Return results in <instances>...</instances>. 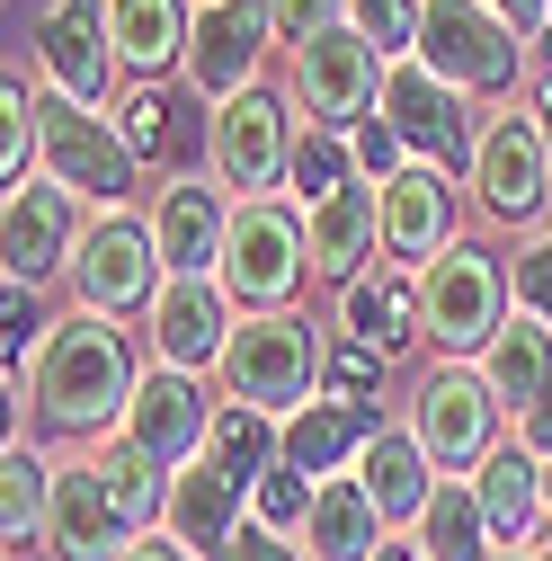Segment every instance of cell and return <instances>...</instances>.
Masks as SVG:
<instances>
[{
    "label": "cell",
    "mask_w": 552,
    "mask_h": 561,
    "mask_svg": "<svg viewBox=\"0 0 552 561\" xmlns=\"http://www.w3.org/2000/svg\"><path fill=\"white\" fill-rule=\"evenodd\" d=\"M215 276H223V295L241 312H286L295 286L312 276V241H303V224L276 196H250V205H232V241H223Z\"/></svg>",
    "instance_id": "obj_7"
},
{
    "label": "cell",
    "mask_w": 552,
    "mask_h": 561,
    "mask_svg": "<svg viewBox=\"0 0 552 561\" xmlns=\"http://www.w3.org/2000/svg\"><path fill=\"white\" fill-rule=\"evenodd\" d=\"M72 295L81 312H152L161 295V250H152V224L125 215V205H99V224L81 232V259H72Z\"/></svg>",
    "instance_id": "obj_10"
},
{
    "label": "cell",
    "mask_w": 552,
    "mask_h": 561,
    "mask_svg": "<svg viewBox=\"0 0 552 561\" xmlns=\"http://www.w3.org/2000/svg\"><path fill=\"white\" fill-rule=\"evenodd\" d=\"M276 27H267V0H196V36H187V90L196 99H241L258 90V62H267Z\"/></svg>",
    "instance_id": "obj_13"
},
{
    "label": "cell",
    "mask_w": 552,
    "mask_h": 561,
    "mask_svg": "<svg viewBox=\"0 0 552 561\" xmlns=\"http://www.w3.org/2000/svg\"><path fill=\"white\" fill-rule=\"evenodd\" d=\"M410 535H419L428 561H499V535H491V508H481L472 472H446L437 500H428V517L410 526Z\"/></svg>",
    "instance_id": "obj_30"
},
{
    "label": "cell",
    "mask_w": 552,
    "mask_h": 561,
    "mask_svg": "<svg viewBox=\"0 0 552 561\" xmlns=\"http://www.w3.org/2000/svg\"><path fill=\"white\" fill-rule=\"evenodd\" d=\"M276 455H286V428H276L267 410H241V401L215 419V437H205V463H215L232 490H258L276 472Z\"/></svg>",
    "instance_id": "obj_32"
},
{
    "label": "cell",
    "mask_w": 552,
    "mask_h": 561,
    "mask_svg": "<svg viewBox=\"0 0 552 561\" xmlns=\"http://www.w3.org/2000/svg\"><path fill=\"white\" fill-rule=\"evenodd\" d=\"M116 134H125L134 161H161V144H170V90L161 81H134L125 107H116Z\"/></svg>",
    "instance_id": "obj_37"
},
{
    "label": "cell",
    "mask_w": 552,
    "mask_h": 561,
    "mask_svg": "<svg viewBox=\"0 0 552 561\" xmlns=\"http://www.w3.org/2000/svg\"><path fill=\"white\" fill-rule=\"evenodd\" d=\"M152 250H161V276H215L223 267V241H232V205L215 179H170L152 196Z\"/></svg>",
    "instance_id": "obj_19"
},
{
    "label": "cell",
    "mask_w": 552,
    "mask_h": 561,
    "mask_svg": "<svg viewBox=\"0 0 552 561\" xmlns=\"http://www.w3.org/2000/svg\"><path fill=\"white\" fill-rule=\"evenodd\" d=\"M348 152H357V179H375V187H392V179L410 170V152H401V134H392L383 116H366V125L348 134Z\"/></svg>",
    "instance_id": "obj_40"
},
{
    "label": "cell",
    "mask_w": 552,
    "mask_h": 561,
    "mask_svg": "<svg viewBox=\"0 0 552 561\" xmlns=\"http://www.w3.org/2000/svg\"><path fill=\"white\" fill-rule=\"evenodd\" d=\"M543 508H552V455H543Z\"/></svg>",
    "instance_id": "obj_48"
},
{
    "label": "cell",
    "mask_w": 552,
    "mask_h": 561,
    "mask_svg": "<svg viewBox=\"0 0 552 561\" xmlns=\"http://www.w3.org/2000/svg\"><path fill=\"white\" fill-rule=\"evenodd\" d=\"M303 241H312V276L357 286V276L375 267V250H383V187H375V179H348L330 205L303 215Z\"/></svg>",
    "instance_id": "obj_21"
},
{
    "label": "cell",
    "mask_w": 552,
    "mask_h": 561,
    "mask_svg": "<svg viewBox=\"0 0 552 561\" xmlns=\"http://www.w3.org/2000/svg\"><path fill=\"white\" fill-rule=\"evenodd\" d=\"M267 27H276V45H312V36H330V27H348V0H267Z\"/></svg>",
    "instance_id": "obj_39"
},
{
    "label": "cell",
    "mask_w": 552,
    "mask_h": 561,
    "mask_svg": "<svg viewBox=\"0 0 552 561\" xmlns=\"http://www.w3.org/2000/svg\"><path fill=\"white\" fill-rule=\"evenodd\" d=\"M375 116L401 134V152L410 161H428V170H472V152H481V125H472V107H463V90H446L419 54L410 62H392L383 72V99H375Z\"/></svg>",
    "instance_id": "obj_9"
},
{
    "label": "cell",
    "mask_w": 552,
    "mask_h": 561,
    "mask_svg": "<svg viewBox=\"0 0 552 561\" xmlns=\"http://www.w3.org/2000/svg\"><path fill=\"white\" fill-rule=\"evenodd\" d=\"M81 196L54 187V179H19L10 187V215H0V259H10V286H54L72 276L81 259Z\"/></svg>",
    "instance_id": "obj_14"
},
{
    "label": "cell",
    "mask_w": 552,
    "mask_h": 561,
    "mask_svg": "<svg viewBox=\"0 0 552 561\" xmlns=\"http://www.w3.org/2000/svg\"><path fill=\"white\" fill-rule=\"evenodd\" d=\"M295 144H303V116L295 99L276 90H241L215 107V125H205V161H215V187H232L241 205L250 196H276L295 179Z\"/></svg>",
    "instance_id": "obj_5"
},
{
    "label": "cell",
    "mask_w": 552,
    "mask_h": 561,
    "mask_svg": "<svg viewBox=\"0 0 552 561\" xmlns=\"http://www.w3.org/2000/svg\"><path fill=\"white\" fill-rule=\"evenodd\" d=\"M134 535H143V526H134L125 500L107 490L99 455L54 472V526H45V552H54V561H125Z\"/></svg>",
    "instance_id": "obj_18"
},
{
    "label": "cell",
    "mask_w": 552,
    "mask_h": 561,
    "mask_svg": "<svg viewBox=\"0 0 552 561\" xmlns=\"http://www.w3.org/2000/svg\"><path fill=\"white\" fill-rule=\"evenodd\" d=\"M312 500H321V481H312V472H295L286 455H276V472L250 490V526H267V535H286V543H295V535H303V517H312Z\"/></svg>",
    "instance_id": "obj_34"
},
{
    "label": "cell",
    "mask_w": 552,
    "mask_h": 561,
    "mask_svg": "<svg viewBox=\"0 0 552 561\" xmlns=\"http://www.w3.org/2000/svg\"><path fill=\"white\" fill-rule=\"evenodd\" d=\"M357 481L375 490L383 526H419V517H428V500H437V463H428V446H419V437H410V419H401V428L383 419V428L366 437Z\"/></svg>",
    "instance_id": "obj_23"
},
{
    "label": "cell",
    "mask_w": 552,
    "mask_h": 561,
    "mask_svg": "<svg viewBox=\"0 0 552 561\" xmlns=\"http://www.w3.org/2000/svg\"><path fill=\"white\" fill-rule=\"evenodd\" d=\"M215 375H223V392H232L241 410H267L276 428L330 392L321 330L295 321V312H250V321L232 330V347H223V366H215Z\"/></svg>",
    "instance_id": "obj_2"
},
{
    "label": "cell",
    "mask_w": 552,
    "mask_h": 561,
    "mask_svg": "<svg viewBox=\"0 0 552 561\" xmlns=\"http://www.w3.org/2000/svg\"><path fill=\"white\" fill-rule=\"evenodd\" d=\"M455 250V179L428 170V161H410L392 187H383V259L392 267H437Z\"/></svg>",
    "instance_id": "obj_20"
},
{
    "label": "cell",
    "mask_w": 552,
    "mask_h": 561,
    "mask_svg": "<svg viewBox=\"0 0 552 561\" xmlns=\"http://www.w3.org/2000/svg\"><path fill=\"white\" fill-rule=\"evenodd\" d=\"M517 437H526L534 455H552V383H543V401H534V410L517 419Z\"/></svg>",
    "instance_id": "obj_45"
},
{
    "label": "cell",
    "mask_w": 552,
    "mask_h": 561,
    "mask_svg": "<svg viewBox=\"0 0 552 561\" xmlns=\"http://www.w3.org/2000/svg\"><path fill=\"white\" fill-rule=\"evenodd\" d=\"M107 36H116V62L134 81H161L170 62H187L196 10L187 0H107Z\"/></svg>",
    "instance_id": "obj_28"
},
{
    "label": "cell",
    "mask_w": 552,
    "mask_h": 561,
    "mask_svg": "<svg viewBox=\"0 0 552 561\" xmlns=\"http://www.w3.org/2000/svg\"><path fill=\"white\" fill-rule=\"evenodd\" d=\"M383 72L392 62L357 36V27H330V36H312L303 54H295V107H303V125H321V134H357L366 116H375V99H383Z\"/></svg>",
    "instance_id": "obj_11"
},
{
    "label": "cell",
    "mask_w": 552,
    "mask_h": 561,
    "mask_svg": "<svg viewBox=\"0 0 552 561\" xmlns=\"http://www.w3.org/2000/svg\"><path fill=\"white\" fill-rule=\"evenodd\" d=\"M392 535H383V508H375V490L357 472H330L321 481V500L303 517V561H375Z\"/></svg>",
    "instance_id": "obj_25"
},
{
    "label": "cell",
    "mask_w": 552,
    "mask_h": 561,
    "mask_svg": "<svg viewBox=\"0 0 552 561\" xmlns=\"http://www.w3.org/2000/svg\"><path fill=\"white\" fill-rule=\"evenodd\" d=\"M499 561H517V552H499Z\"/></svg>",
    "instance_id": "obj_50"
},
{
    "label": "cell",
    "mask_w": 552,
    "mask_h": 561,
    "mask_svg": "<svg viewBox=\"0 0 552 561\" xmlns=\"http://www.w3.org/2000/svg\"><path fill=\"white\" fill-rule=\"evenodd\" d=\"M508 312H517V304H508V259L455 241L437 267H419V330H428L437 357L481 366V347L499 339V321H508Z\"/></svg>",
    "instance_id": "obj_3"
},
{
    "label": "cell",
    "mask_w": 552,
    "mask_h": 561,
    "mask_svg": "<svg viewBox=\"0 0 552 561\" xmlns=\"http://www.w3.org/2000/svg\"><path fill=\"white\" fill-rule=\"evenodd\" d=\"M534 125H543V144H552V72L534 81Z\"/></svg>",
    "instance_id": "obj_47"
},
{
    "label": "cell",
    "mask_w": 552,
    "mask_h": 561,
    "mask_svg": "<svg viewBox=\"0 0 552 561\" xmlns=\"http://www.w3.org/2000/svg\"><path fill=\"white\" fill-rule=\"evenodd\" d=\"M472 490H481V508H491V535H499V552L534 543V526L552 517V508H543V455H534L526 437H508L491 463H481V472H472Z\"/></svg>",
    "instance_id": "obj_27"
},
{
    "label": "cell",
    "mask_w": 552,
    "mask_h": 561,
    "mask_svg": "<svg viewBox=\"0 0 552 561\" xmlns=\"http://www.w3.org/2000/svg\"><path fill=\"white\" fill-rule=\"evenodd\" d=\"M152 330V357L179 366V375H205V366H223V347H232V295H223V276H161V295L143 312Z\"/></svg>",
    "instance_id": "obj_17"
},
{
    "label": "cell",
    "mask_w": 552,
    "mask_h": 561,
    "mask_svg": "<svg viewBox=\"0 0 552 561\" xmlns=\"http://www.w3.org/2000/svg\"><path fill=\"white\" fill-rule=\"evenodd\" d=\"M54 472L62 463H45L36 446L10 437V455H0V543H10V552L45 543V526H54Z\"/></svg>",
    "instance_id": "obj_31"
},
{
    "label": "cell",
    "mask_w": 552,
    "mask_h": 561,
    "mask_svg": "<svg viewBox=\"0 0 552 561\" xmlns=\"http://www.w3.org/2000/svg\"><path fill=\"white\" fill-rule=\"evenodd\" d=\"M36 116H45V99H36V81H19V62L0 72V179H27V161H36Z\"/></svg>",
    "instance_id": "obj_33"
},
{
    "label": "cell",
    "mask_w": 552,
    "mask_h": 561,
    "mask_svg": "<svg viewBox=\"0 0 552 561\" xmlns=\"http://www.w3.org/2000/svg\"><path fill=\"white\" fill-rule=\"evenodd\" d=\"M419 62L446 90H463V99H508L526 81V36L491 10V0H428Z\"/></svg>",
    "instance_id": "obj_4"
},
{
    "label": "cell",
    "mask_w": 552,
    "mask_h": 561,
    "mask_svg": "<svg viewBox=\"0 0 552 561\" xmlns=\"http://www.w3.org/2000/svg\"><path fill=\"white\" fill-rule=\"evenodd\" d=\"M419 19H428V0H348V27H357L383 62H410V54H419Z\"/></svg>",
    "instance_id": "obj_36"
},
{
    "label": "cell",
    "mask_w": 552,
    "mask_h": 561,
    "mask_svg": "<svg viewBox=\"0 0 552 561\" xmlns=\"http://www.w3.org/2000/svg\"><path fill=\"white\" fill-rule=\"evenodd\" d=\"M348 161H357V152H348V134H321V125H303V144H295V179H286V187L303 196V215H312V205H330L338 187H348Z\"/></svg>",
    "instance_id": "obj_35"
},
{
    "label": "cell",
    "mask_w": 552,
    "mask_h": 561,
    "mask_svg": "<svg viewBox=\"0 0 552 561\" xmlns=\"http://www.w3.org/2000/svg\"><path fill=\"white\" fill-rule=\"evenodd\" d=\"M232 561H295V543H286V535H267V526H241Z\"/></svg>",
    "instance_id": "obj_43"
},
{
    "label": "cell",
    "mask_w": 552,
    "mask_h": 561,
    "mask_svg": "<svg viewBox=\"0 0 552 561\" xmlns=\"http://www.w3.org/2000/svg\"><path fill=\"white\" fill-rule=\"evenodd\" d=\"M215 401H205V383L196 375H179V366H152L143 383H134V401H125V446H143L161 472H187L196 455H205V437H215Z\"/></svg>",
    "instance_id": "obj_15"
},
{
    "label": "cell",
    "mask_w": 552,
    "mask_h": 561,
    "mask_svg": "<svg viewBox=\"0 0 552 561\" xmlns=\"http://www.w3.org/2000/svg\"><path fill=\"white\" fill-rule=\"evenodd\" d=\"M125 561H196V552L170 543V526H152V535H134V543H125Z\"/></svg>",
    "instance_id": "obj_44"
},
{
    "label": "cell",
    "mask_w": 552,
    "mask_h": 561,
    "mask_svg": "<svg viewBox=\"0 0 552 561\" xmlns=\"http://www.w3.org/2000/svg\"><path fill=\"white\" fill-rule=\"evenodd\" d=\"M36 72L54 81V99H81V107H107L116 90V36H107V0H54L36 19Z\"/></svg>",
    "instance_id": "obj_16"
},
{
    "label": "cell",
    "mask_w": 552,
    "mask_h": 561,
    "mask_svg": "<svg viewBox=\"0 0 552 561\" xmlns=\"http://www.w3.org/2000/svg\"><path fill=\"white\" fill-rule=\"evenodd\" d=\"M499 392H491V375L481 366H455V357H437L428 375H419V392H410V437L428 446V463L437 472H481L499 455Z\"/></svg>",
    "instance_id": "obj_6"
},
{
    "label": "cell",
    "mask_w": 552,
    "mask_h": 561,
    "mask_svg": "<svg viewBox=\"0 0 552 561\" xmlns=\"http://www.w3.org/2000/svg\"><path fill=\"white\" fill-rule=\"evenodd\" d=\"M481 375H491V392H499V410H508V419H526V410L543 401V383H552V321L508 312V321H499V339L481 347Z\"/></svg>",
    "instance_id": "obj_29"
},
{
    "label": "cell",
    "mask_w": 552,
    "mask_h": 561,
    "mask_svg": "<svg viewBox=\"0 0 552 561\" xmlns=\"http://www.w3.org/2000/svg\"><path fill=\"white\" fill-rule=\"evenodd\" d=\"M375 375H383V347H366V339H338V347H330V392H338V401H366Z\"/></svg>",
    "instance_id": "obj_41"
},
{
    "label": "cell",
    "mask_w": 552,
    "mask_h": 561,
    "mask_svg": "<svg viewBox=\"0 0 552 561\" xmlns=\"http://www.w3.org/2000/svg\"><path fill=\"white\" fill-rule=\"evenodd\" d=\"M134 347L107 312H62L54 339H45V357L27 366V401H36V428L54 437H90L107 446L125 428V401H134Z\"/></svg>",
    "instance_id": "obj_1"
},
{
    "label": "cell",
    "mask_w": 552,
    "mask_h": 561,
    "mask_svg": "<svg viewBox=\"0 0 552 561\" xmlns=\"http://www.w3.org/2000/svg\"><path fill=\"white\" fill-rule=\"evenodd\" d=\"M375 428H383L375 401H338V392H321L312 410H295V419H286V463H295V472H312V481L357 472V455H366V437H375Z\"/></svg>",
    "instance_id": "obj_24"
},
{
    "label": "cell",
    "mask_w": 552,
    "mask_h": 561,
    "mask_svg": "<svg viewBox=\"0 0 552 561\" xmlns=\"http://www.w3.org/2000/svg\"><path fill=\"white\" fill-rule=\"evenodd\" d=\"M508 304L534 312V321H552V224L526 232V250L508 259Z\"/></svg>",
    "instance_id": "obj_38"
},
{
    "label": "cell",
    "mask_w": 552,
    "mask_h": 561,
    "mask_svg": "<svg viewBox=\"0 0 552 561\" xmlns=\"http://www.w3.org/2000/svg\"><path fill=\"white\" fill-rule=\"evenodd\" d=\"M36 179L72 187L90 205H125L134 196V152H125L116 116H99L81 99H45V116H36Z\"/></svg>",
    "instance_id": "obj_8"
},
{
    "label": "cell",
    "mask_w": 552,
    "mask_h": 561,
    "mask_svg": "<svg viewBox=\"0 0 552 561\" xmlns=\"http://www.w3.org/2000/svg\"><path fill=\"white\" fill-rule=\"evenodd\" d=\"M375 561H428V552H419V535H392V543H383Z\"/></svg>",
    "instance_id": "obj_46"
},
{
    "label": "cell",
    "mask_w": 552,
    "mask_h": 561,
    "mask_svg": "<svg viewBox=\"0 0 552 561\" xmlns=\"http://www.w3.org/2000/svg\"><path fill=\"white\" fill-rule=\"evenodd\" d=\"M241 526H250V490H232L215 463L196 455V463L170 481V543H187L196 561H232Z\"/></svg>",
    "instance_id": "obj_22"
},
{
    "label": "cell",
    "mask_w": 552,
    "mask_h": 561,
    "mask_svg": "<svg viewBox=\"0 0 552 561\" xmlns=\"http://www.w3.org/2000/svg\"><path fill=\"white\" fill-rule=\"evenodd\" d=\"M338 330L366 339V347H383V357H392V347H410V339H428V330H419V276L392 267V259L366 267L357 286H338Z\"/></svg>",
    "instance_id": "obj_26"
},
{
    "label": "cell",
    "mask_w": 552,
    "mask_h": 561,
    "mask_svg": "<svg viewBox=\"0 0 552 561\" xmlns=\"http://www.w3.org/2000/svg\"><path fill=\"white\" fill-rule=\"evenodd\" d=\"M526 561H552V543H534V552H526Z\"/></svg>",
    "instance_id": "obj_49"
},
{
    "label": "cell",
    "mask_w": 552,
    "mask_h": 561,
    "mask_svg": "<svg viewBox=\"0 0 552 561\" xmlns=\"http://www.w3.org/2000/svg\"><path fill=\"white\" fill-rule=\"evenodd\" d=\"M491 10H499L526 45H543V27H552V0H491Z\"/></svg>",
    "instance_id": "obj_42"
},
{
    "label": "cell",
    "mask_w": 552,
    "mask_h": 561,
    "mask_svg": "<svg viewBox=\"0 0 552 561\" xmlns=\"http://www.w3.org/2000/svg\"><path fill=\"white\" fill-rule=\"evenodd\" d=\"M463 179H472V205L491 224H534L552 205V144H543V125L534 116H491Z\"/></svg>",
    "instance_id": "obj_12"
}]
</instances>
